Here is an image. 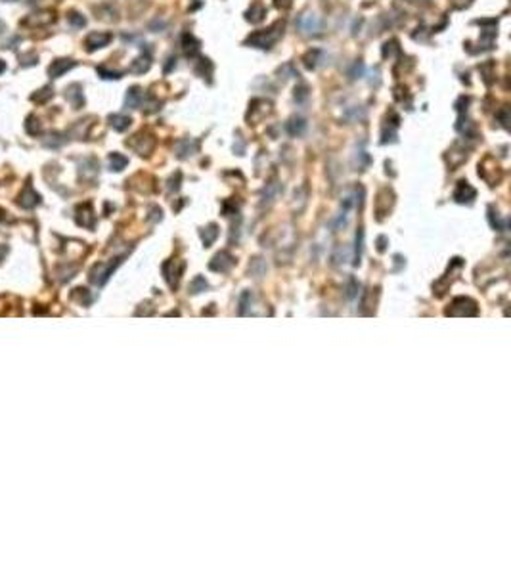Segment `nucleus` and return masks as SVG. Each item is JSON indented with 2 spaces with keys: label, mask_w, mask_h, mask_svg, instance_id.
<instances>
[{
  "label": "nucleus",
  "mask_w": 511,
  "mask_h": 574,
  "mask_svg": "<svg viewBox=\"0 0 511 574\" xmlns=\"http://www.w3.org/2000/svg\"><path fill=\"white\" fill-rule=\"evenodd\" d=\"M67 21H69V23H71V27H85V25H87V19H85V17H83V15L79 14V12H69V14H67Z\"/></svg>",
  "instance_id": "b1692460"
},
{
  "label": "nucleus",
  "mask_w": 511,
  "mask_h": 574,
  "mask_svg": "<svg viewBox=\"0 0 511 574\" xmlns=\"http://www.w3.org/2000/svg\"><path fill=\"white\" fill-rule=\"evenodd\" d=\"M127 165H129V159L125 157L123 153H117V151H115V153L109 155V169H111V171H115V172L123 171Z\"/></svg>",
  "instance_id": "a211bd4d"
},
{
  "label": "nucleus",
  "mask_w": 511,
  "mask_h": 574,
  "mask_svg": "<svg viewBox=\"0 0 511 574\" xmlns=\"http://www.w3.org/2000/svg\"><path fill=\"white\" fill-rule=\"evenodd\" d=\"M98 75L102 79H121L123 77L121 71H111V69H105V67H98Z\"/></svg>",
  "instance_id": "bb28decb"
},
{
  "label": "nucleus",
  "mask_w": 511,
  "mask_h": 574,
  "mask_svg": "<svg viewBox=\"0 0 511 574\" xmlns=\"http://www.w3.org/2000/svg\"><path fill=\"white\" fill-rule=\"evenodd\" d=\"M63 136L61 134H58V132H52V134H48V138L44 140V145H48V147H58V145H61L63 144V140H61Z\"/></svg>",
  "instance_id": "a878e982"
},
{
  "label": "nucleus",
  "mask_w": 511,
  "mask_h": 574,
  "mask_svg": "<svg viewBox=\"0 0 511 574\" xmlns=\"http://www.w3.org/2000/svg\"><path fill=\"white\" fill-rule=\"evenodd\" d=\"M52 96H54L52 88L50 86H43V88H39L37 92L31 94V101H35V103H46Z\"/></svg>",
  "instance_id": "6ab92c4d"
},
{
  "label": "nucleus",
  "mask_w": 511,
  "mask_h": 574,
  "mask_svg": "<svg viewBox=\"0 0 511 574\" xmlns=\"http://www.w3.org/2000/svg\"><path fill=\"white\" fill-rule=\"evenodd\" d=\"M149 67H151V57H149V54H146V56L136 57V59L132 61L131 73H134V75H142V73H146Z\"/></svg>",
  "instance_id": "dca6fc26"
},
{
  "label": "nucleus",
  "mask_w": 511,
  "mask_h": 574,
  "mask_svg": "<svg viewBox=\"0 0 511 574\" xmlns=\"http://www.w3.org/2000/svg\"><path fill=\"white\" fill-rule=\"evenodd\" d=\"M264 15H266V10H264L261 4H253L251 6V10L247 12V21H251V23H261L264 19Z\"/></svg>",
  "instance_id": "aec40b11"
},
{
  "label": "nucleus",
  "mask_w": 511,
  "mask_h": 574,
  "mask_svg": "<svg viewBox=\"0 0 511 574\" xmlns=\"http://www.w3.org/2000/svg\"><path fill=\"white\" fill-rule=\"evenodd\" d=\"M142 101H144V92H142V88H140V86H131L129 92H127V98H125V105L131 107V109H136V107L142 105Z\"/></svg>",
  "instance_id": "9b49d317"
},
{
  "label": "nucleus",
  "mask_w": 511,
  "mask_h": 574,
  "mask_svg": "<svg viewBox=\"0 0 511 574\" xmlns=\"http://www.w3.org/2000/svg\"><path fill=\"white\" fill-rule=\"evenodd\" d=\"M285 129H287V132H289L291 136H301V134L307 130V121H305L303 117H291V119L287 121Z\"/></svg>",
  "instance_id": "2eb2a0df"
},
{
  "label": "nucleus",
  "mask_w": 511,
  "mask_h": 574,
  "mask_svg": "<svg viewBox=\"0 0 511 574\" xmlns=\"http://www.w3.org/2000/svg\"><path fill=\"white\" fill-rule=\"evenodd\" d=\"M299 27L307 35H318L322 29V21L316 14H305L299 19Z\"/></svg>",
  "instance_id": "6e6552de"
},
{
  "label": "nucleus",
  "mask_w": 511,
  "mask_h": 574,
  "mask_svg": "<svg viewBox=\"0 0 511 574\" xmlns=\"http://www.w3.org/2000/svg\"><path fill=\"white\" fill-rule=\"evenodd\" d=\"M190 289H191V293H201V291H205V289H207V282H205V278H201V276L193 278V282L190 284Z\"/></svg>",
  "instance_id": "393cba45"
},
{
  "label": "nucleus",
  "mask_w": 511,
  "mask_h": 574,
  "mask_svg": "<svg viewBox=\"0 0 511 574\" xmlns=\"http://www.w3.org/2000/svg\"><path fill=\"white\" fill-rule=\"evenodd\" d=\"M308 98V88L305 85H301L299 86V88H295V100L299 101V103H301V101H305Z\"/></svg>",
  "instance_id": "cd10ccee"
},
{
  "label": "nucleus",
  "mask_w": 511,
  "mask_h": 574,
  "mask_svg": "<svg viewBox=\"0 0 511 574\" xmlns=\"http://www.w3.org/2000/svg\"><path fill=\"white\" fill-rule=\"evenodd\" d=\"M65 100L69 101L75 109L83 107V103H85V96H83V88H81V85L67 86V88H65Z\"/></svg>",
  "instance_id": "9d476101"
},
{
  "label": "nucleus",
  "mask_w": 511,
  "mask_h": 574,
  "mask_svg": "<svg viewBox=\"0 0 511 574\" xmlns=\"http://www.w3.org/2000/svg\"><path fill=\"white\" fill-rule=\"evenodd\" d=\"M234 266V257L230 255V253H226V251H222V253H219L217 257L211 260V264H209V268L213 270V272H228L230 268Z\"/></svg>",
  "instance_id": "0eeeda50"
},
{
  "label": "nucleus",
  "mask_w": 511,
  "mask_h": 574,
  "mask_svg": "<svg viewBox=\"0 0 511 574\" xmlns=\"http://www.w3.org/2000/svg\"><path fill=\"white\" fill-rule=\"evenodd\" d=\"M203 243L209 247V245L213 243L217 238H219V228H217V224H211V226H207V230H205L203 234Z\"/></svg>",
  "instance_id": "4be33fe9"
},
{
  "label": "nucleus",
  "mask_w": 511,
  "mask_h": 574,
  "mask_svg": "<svg viewBox=\"0 0 511 574\" xmlns=\"http://www.w3.org/2000/svg\"><path fill=\"white\" fill-rule=\"evenodd\" d=\"M362 73H364V65L358 61V63L354 65V71L351 73V79H358V77H362Z\"/></svg>",
  "instance_id": "7c9ffc66"
},
{
  "label": "nucleus",
  "mask_w": 511,
  "mask_h": 574,
  "mask_svg": "<svg viewBox=\"0 0 511 574\" xmlns=\"http://www.w3.org/2000/svg\"><path fill=\"white\" fill-rule=\"evenodd\" d=\"M77 61L69 59V57H59V59H54L50 65H48V77L50 79H58L61 75H65L67 71H71Z\"/></svg>",
  "instance_id": "39448f33"
},
{
  "label": "nucleus",
  "mask_w": 511,
  "mask_h": 574,
  "mask_svg": "<svg viewBox=\"0 0 511 574\" xmlns=\"http://www.w3.org/2000/svg\"><path fill=\"white\" fill-rule=\"evenodd\" d=\"M385 238H379V251H383V249H385Z\"/></svg>",
  "instance_id": "f704fd0d"
},
{
  "label": "nucleus",
  "mask_w": 511,
  "mask_h": 574,
  "mask_svg": "<svg viewBox=\"0 0 511 574\" xmlns=\"http://www.w3.org/2000/svg\"><path fill=\"white\" fill-rule=\"evenodd\" d=\"M498 117H500V121H502V125H504V127H506V129H508V115L504 113V111H500V113H498Z\"/></svg>",
  "instance_id": "473e14b6"
},
{
  "label": "nucleus",
  "mask_w": 511,
  "mask_h": 574,
  "mask_svg": "<svg viewBox=\"0 0 511 574\" xmlns=\"http://www.w3.org/2000/svg\"><path fill=\"white\" fill-rule=\"evenodd\" d=\"M479 312L477 310V302L473 301V299H467V297H458V299H454L452 304H450V308L446 310V314L450 316H475Z\"/></svg>",
  "instance_id": "f03ea898"
},
{
  "label": "nucleus",
  "mask_w": 511,
  "mask_h": 574,
  "mask_svg": "<svg viewBox=\"0 0 511 574\" xmlns=\"http://www.w3.org/2000/svg\"><path fill=\"white\" fill-rule=\"evenodd\" d=\"M195 149H197V144L193 142V140H182V142H178V145H176V153H178V157H188V155H193L195 153Z\"/></svg>",
  "instance_id": "f3484780"
},
{
  "label": "nucleus",
  "mask_w": 511,
  "mask_h": 574,
  "mask_svg": "<svg viewBox=\"0 0 511 574\" xmlns=\"http://www.w3.org/2000/svg\"><path fill=\"white\" fill-rule=\"evenodd\" d=\"M54 12L50 10H41V12H35L31 14L27 19H23V25H31V27H46L54 21Z\"/></svg>",
  "instance_id": "423d86ee"
},
{
  "label": "nucleus",
  "mask_w": 511,
  "mask_h": 574,
  "mask_svg": "<svg viewBox=\"0 0 511 574\" xmlns=\"http://www.w3.org/2000/svg\"><path fill=\"white\" fill-rule=\"evenodd\" d=\"M475 195H477V191H475V188L471 186L469 182H465V180L458 182V188L454 191V199L458 201V203H471V201L475 199Z\"/></svg>",
  "instance_id": "1a4fd4ad"
},
{
  "label": "nucleus",
  "mask_w": 511,
  "mask_h": 574,
  "mask_svg": "<svg viewBox=\"0 0 511 574\" xmlns=\"http://www.w3.org/2000/svg\"><path fill=\"white\" fill-rule=\"evenodd\" d=\"M6 71V61L4 59H0V75Z\"/></svg>",
  "instance_id": "72a5a7b5"
},
{
  "label": "nucleus",
  "mask_w": 511,
  "mask_h": 574,
  "mask_svg": "<svg viewBox=\"0 0 511 574\" xmlns=\"http://www.w3.org/2000/svg\"><path fill=\"white\" fill-rule=\"evenodd\" d=\"M109 125H111V129L117 130V132H125V130L131 127L132 119L129 117V115H123V113H113L109 115Z\"/></svg>",
  "instance_id": "ddd939ff"
},
{
  "label": "nucleus",
  "mask_w": 511,
  "mask_h": 574,
  "mask_svg": "<svg viewBox=\"0 0 511 574\" xmlns=\"http://www.w3.org/2000/svg\"><path fill=\"white\" fill-rule=\"evenodd\" d=\"M322 56L320 50H310V52H307L305 54V57H303V61H305V67H308V69H314L316 65H318V57Z\"/></svg>",
  "instance_id": "412c9836"
},
{
  "label": "nucleus",
  "mask_w": 511,
  "mask_h": 574,
  "mask_svg": "<svg viewBox=\"0 0 511 574\" xmlns=\"http://www.w3.org/2000/svg\"><path fill=\"white\" fill-rule=\"evenodd\" d=\"M39 201H41V197L33 191V188L27 186L21 193H19V197H17V203L23 207V209H31V207H35V205H39Z\"/></svg>",
  "instance_id": "f8f14e48"
},
{
  "label": "nucleus",
  "mask_w": 511,
  "mask_h": 574,
  "mask_svg": "<svg viewBox=\"0 0 511 574\" xmlns=\"http://www.w3.org/2000/svg\"><path fill=\"white\" fill-rule=\"evenodd\" d=\"M393 50H396V41L385 43V46H383V57L391 56V54H393Z\"/></svg>",
  "instance_id": "c756f323"
},
{
  "label": "nucleus",
  "mask_w": 511,
  "mask_h": 574,
  "mask_svg": "<svg viewBox=\"0 0 511 574\" xmlns=\"http://www.w3.org/2000/svg\"><path fill=\"white\" fill-rule=\"evenodd\" d=\"M111 33H102V31H94V33H90V35H87V39H85V46H87L88 52H94V50H100V48H103V46H107V44L111 43Z\"/></svg>",
  "instance_id": "20e7f679"
},
{
  "label": "nucleus",
  "mask_w": 511,
  "mask_h": 574,
  "mask_svg": "<svg viewBox=\"0 0 511 574\" xmlns=\"http://www.w3.org/2000/svg\"><path fill=\"white\" fill-rule=\"evenodd\" d=\"M127 145H131L134 151H138L140 155H147L151 149H153V145H155V140H153V136H149V134H144V132H140V134H136V136H132L131 140H127Z\"/></svg>",
  "instance_id": "7ed1b4c3"
},
{
  "label": "nucleus",
  "mask_w": 511,
  "mask_h": 574,
  "mask_svg": "<svg viewBox=\"0 0 511 574\" xmlns=\"http://www.w3.org/2000/svg\"><path fill=\"white\" fill-rule=\"evenodd\" d=\"M488 215H490V216H488V218H490V226L502 232V224H500V216H498V213H494V209H492V207H488Z\"/></svg>",
  "instance_id": "c85d7f7f"
},
{
  "label": "nucleus",
  "mask_w": 511,
  "mask_h": 574,
  "mask_svg": "<svg viewBox=\"0 0 511 574\" xmlns=\"http://www.w3.org/2000/svg\"><path fill=\"white\" fill-rule=\"evenodd\" d=\"M281 35H283V23H281V21H276L272 27L264 29V31H257V33L249 35L247 39H245V44H251V46H255V48L268 50V48H272V46L279 41Z\"/></svg>",
  "instance_id": "f257e3e1"
},
{
  "label": "nucleus",
  "mask_w": 511,
  "mask_h": 574,
  "mask_svg": "<svg viewBox=\"0 0 511 574\" xmlns=\"http://www.w3.org/2000/svg\"><path fill=\"white\" fill-rule=\"evenodd\" d=\"M25 130L29 132L31 136H37V134H41V123L37 121V117H35V115L27 117V121H25Z\"/></svg>",
  "instance_id": "5701e85b"
},
{
  "label": "nucleus",
  "mask_w": 511,
  "mask_h": 574,
  "mask_svg": "<svg viewBox=\"0 0 511 574\" xmlns=\"http://www.w3.org/2000/svg\"><path fill=\"white\" fill-rule=\"evenodd\" d=\"M182 48H184L186 56L193 57L197 52H199V41H197L193 35L186 33V35H182Z\"/></svg>",
  "instance_id": "4468645a"
},
{
  "label": "nucleus",
  "mask_w": 511,
  "mask_h": 574,
  "mask_svg": "<svg viewBox=\"0 0 511 574\" xmlns=\"http://www.w3.org/2000/svg\"><path fill=\"white\" fill-rule=\"evenodd\" d=\"M274 4H276V8H281V10L291 8V0H276Z\"/></svg>",
  "instance_id": "2f4dec72"
}]
</instances>
